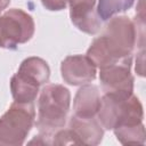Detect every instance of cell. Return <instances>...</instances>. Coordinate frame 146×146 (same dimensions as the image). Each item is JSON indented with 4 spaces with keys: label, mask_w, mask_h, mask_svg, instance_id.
Segmentation results:
<instances>
[{
    "label": "cell",
    "mask_w": 146,
    "mask_h": 146,
    "mask_svg": "<svg viewBox=\"0 0 146 146\" xmlns=\"http://www.w3.org/2000/svg\"><path fill=\"white\" fill-rule=\"evenodd\" d=\"M68 129L74 136L76 145L100 144L104 137V128L95 116H78L72 115L68 122Z\"/></svg>",
    "instance_id": "obj_9"
},
{
    "label": "cell",
    "mask_w": 146,
    "mask_h": 146,
    "mask_svg": "<svg viewBox=\"0 0 146 146\" xmlns=\"http://www.w3.org/2000/svg\"><path fill=\"white\" fill-rule=\"evenodd\" d=\"M43 7L51 11H58L66 8L68 0H41Z\"/></svg>",
    "instance_id": "obj_15"
},
{
    "label": "cell",
    "mask_w": 146,
    "mask_h": 146,
    "mask_svg": "<svg viewBox=\"0 0 146 146\" xmlns=\"http://www.w3.org/2000/svg\"><path fill=\"white\" fill-rule=\"evenodd\" d=\"M138 23L128 16H113L108 19L103 33L94 39L87 56L96 67L104 68L123 58L132 57L138 43Z\"/></svg>",
    "instance_id": "obj_1"
},
{
    "label": "cell",
    "mask_w": 146,
    "mask_h": 146,
    "mask_svg": "<svg viewBox=\"0 0 146 146\" xmlns=\"http://www.w3.org/2000/svg\"><path fill=\"white\" fill-rule=\"evenodd\" d=\"M133 2L135 0H98L96 10L102 21H108L114 15L127 11Z\"/></svg>",
    "instance_id": "obj_14"
},
{
    "label": "cell",
    "mask_w": 146,
    "mask_h": 146,
    "mask_svg": "<svg viewBox=\"0 0 146 146\" xmlns=\"http://www.w3.org/2000/svg\"><path fill=\"white\" fill-rule=\"evenodd\" d=\"M116 139L123 145H143L146 133L143 122L117 125L113 129Z\"/></svg>",
    "instance_id": "obj_13"
},
{
    "label": "cell",
    "mask_w": 146,
    "mask_h": 146,
    "mask_svg": "<svg viewBox=\"0 0 146 146\" xmlns=\"http://www.w3.org/2000/svg\"><path fill=\"white\" fill-rule=\"evenodd\" d=\"M9 2H10V0H0V11L6 9L9 5Z\"/></svg>",
    "instance_id": "obj_16"
},
{
    "label": "cell",
    "mask_w": 146,
    "mask_h": 146,
    "mask_svg": "<svg viewBox=\"0 0 146 146\" xmlns=\"http://www.w3.org/2000/svg\"><path fill=\"white\" fill-rule=\"evenodd\" d=\"M97 119L106 130H113L122 124L139 123L144 119L143 105L133 94L130 96L104 94Z\"/></svg>",
    "instance_id": "obj_3"
},
{
    "label": "cell",
    "mask_w": 146,
    "mask_h": 146,
    "mask_svg": "<svg viewBox=\"0 0 146 146\" xmlns=\"http://www.w3.org/2000/svg\"><path fill=\"white\" fill-rule=\"evenodd\" d=\"M96 1L68 0L70 17L73 25L87 34H96L102 26V19L96 10Z\"/></svg>",
    "instance_id": "obj_8"
},
{
    "label": "cell",
    "mask_w": 146,
    "mask_h": 146,
    "mask_svg": "<svg viewBox=\"0 0 146 146\" xmlns=\"http://www.w3.org/2000/svg\"><path fill=\"white\" fill-rule=\"evenodd\" d=\"M40 86L16 73L10 79V91L15 102L17 103H34Z\"/></svg>",
    "instance_id": "obj_12"
},
{
    "label": "cell",
    "mask_w": 146,
    "mask_h": 146,
    "mask_svg": "<svg viewBox=\"0 0 146 146\" xmlns=\"http://www.w3.org/2000/svg\"><path fill=\"white\" fill-rule=\"evenodd\" d=\"M0 13H1V11H0Z\"/></svg>",
    "instance_id": "obj_17"
},
{
    "label": "cell",
    "mask_w": 146,
    "mask_h": 146,
    "mask_svg": "<svg viewBox=\"0 0 146 146\" xmlns=\"http://www.w3.org/2000/svg\"><path fill=\"white\" fill-rule=\"evenodd\" d=\"M35 123L33 103L14 102L0 117V145L21 146Z\"/></svg>",
    "instance_id": "obj_4"
},
{
    "label": "cell",
    "mask_w": 146,
    "mask_h": 146,
    "mask_svg": "<svg viewBox=\"0 0 146 146\" xmlns=\"http://www.w3.org/2000/svg\"><path fill=\"white\" fill-rule=\"evenodd\" d=\"M17 73L22 74L39 86L47 83L50 78V68L48 63L44 59L35 56L25 58L21 63Z\"/></svg>",
    "instance_id": "obj_11"
},
{
    "label": "cell",
    "mask_w": 146,
    "mask_h": 146,
    "mask_svg": "<svg viewBox=\"0 0 146 146\" xmlns=\"http://www.w3.org/2000/svg\"><path fill=\"white\" fill-rule=\"evenodd\" d=\"M131 62L132 57H127L112 65L100 68L99 80L104 94L122 96H130L133 94Z\"/></svg>",
    "instance_id": "obj_6"
},
{
    "label": "cell",
    "mask_w": 146,
    "mask_h": 146,
    "mask_svg": "<svg viewBox=\"0 0 146 146\" xmlns=\"http://www.w3.org/2000/svg\"><path fill=\"white\" fill-rule=\"evenodd\" d=\"M97 67L88 56L72 55L63 59L60 73L64 82L71 86H82L96 79Z\"/></svg>",
    "instance_id": "obj_7"
},
{
    "label": "cell",
    "mask_w": 146,
    "mask_h": 146,
    "mask_svg": "<svg viewBox=\"0 0 146 146\" xmlns=\"http://www.w3.org/2000/svg\"><path fill=\"white\" fill-rule=\"evenodd\" d=\"M34 31L31 15L18 8L9 9L0 16V48L16 49L18 44L30 41Z\"/></svg>",
    "instance_id": "obj_5"
},
{
    "label": "cell",
    "mask_w": 146,
    "mask_h": 146,
    "mask_svg": "<svg viewBox=\"0 0 146 146\" xmlns=\"http://www.w3.org/2000/svg\"><path fill=\"white\" fill-rule=\"evenodd\" d=\"M71 105V94L62 84L50 83L41 89L38 100V117L35 125L39 135L30 144L51 145V136L64 128Z\"/></svg>",
    "instance_id": "obj_2"
},
{
    "label": "cell",
    "mask_w": 146,
    "mask_h": 146,
    "mask_svg": "<svg viewBox=\"0 0 146 146\" xmlns=\"http://www.w3.org/2000/svg\"><path fill=\"white\" fill-rule=\"evenodd\" d=\"M99 89L95 84H82L73 100L74 114L78 116H96L100 106Z\"/></svg>",
    "instance_id": "obj_10"
}]
</instances>
